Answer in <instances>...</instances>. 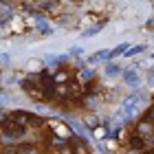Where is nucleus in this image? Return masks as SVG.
Segmentation results:
<instances>
[{
	"label": "nucleus",
	"mask_w": 154,
	"mask_h": 154,
	"mask_svg": "<svg viewBox=\"0 0 154 154\" xmlns=\"http://www.w3.org/2000/svg\"><path fill=\"white\" fill-rule=\"evenodd\" d=\"M16 154H40V150H38V145H33V143H22V145L16 148Z\"/></svg>",
	"instance_id": "1"
},
{
	"label": "nucleus",
	"mask_w": 154,
	"mask_h": 154,
	"mask_svg": "<svg viewBox=\"0 0 154 154\" xmlns=\"http://www.w3.org/2000/svg\"><path fill=\"white\" fill-rule=\"evenodd\" d=\"M130 143H132V148H134V150H143V148H145V141H143L141 134H134Z\"/></svg>",
	"instance_id": "2"
},
{
	"label": "nucleus",
	"mask_w": 154,
	"mask_h": 154,
	"mask_svg": "<svg viewBox=\"0 0 154 154\" xmlns=\"http://www.w3.org/2000/svg\"><path fill=\"white\" fill-rule=\"evenodd\" d=\"M101 26H103V22H99V24H95L93 29H88L86 33H84V38H93V35H97V33L101 31Z\"/></svg>",
	"instance_id": "3"
},
{
	"label": "nucleus",
	"mask_w": 154,
	"mask_h": 154,
	"mask_svg": "<svg viewBox=\"0 0 154 154\" xmlns=\"http://www.w3.org/2000/svg\"><path fill=\"white\" fill-rule=\"evenodd\" d=\"M125 48H128V44H121V46H117V48H112V51H108V57H117V55H121V53H125Z\"/></svg>",
	"instance_id": "4"
},
{
	"label": "nucleus",
	"mask_w": 154,
	"mask_h": 154,
	"mask_svg": "<svg viewBox=\"0 0 154 154\" xmlns=\"http://www.w3.org/2000/svg\"><path fill=\"white\" fill-rule=\"evenodd\" d=\"M26 119H29L31 125H35V128H40V125H42V119L35 117V115H31V112H26Z\"/></svg>",
	"instance_id": "5"
},
{
	"label": "nucleus",
	"mask_w": 154,
	"mask_h": 154,
	"mask_svg": "<svg viewBox=\"0 0 154 154\" xmlns=\"http://www.w3.org/2000/svg\"><path fill=\"white\" fill-rule=\"evenodd\" d=\"M141 51H145V46H143V44H139V46H132L130 51H125V55L130 57V55H137V53H141Z\"/></svg>",
	"instance_id": "6"
},
{
	"label": "nucleus",
	"mask_w": 154,
	"mask_h": 154,
	"mask_svg": "<svg viewBox=\"0 0 154 154\" xmlns=\"http://www.w3.org/2000/svg\"><path fill=\"white\" fill-rule=\"evenodd\" d=\"M106 73H108V75H119V66H115V64H110V66L106 68Z\"/></svg>",
	"instance_id": "7"
},
{
	"label": "nucleus",
	"mask_w": 154,
	"mask_h": 154,
	"mask_svg": "<svg viewBox=\"0 0 154 154\" xmlns=\"http://www.w3.org/2000/svg\"><path fill=\"white\" fill-rule=\"evenodd\" d=\"M139 130H141V132H148V134H150V132H152V123H141V125H139Z\"/></svg>",
	"instance_id": "8"
},
{
	"label": "nucleus",
	"mask_w": 154,
	"mask_h": 154,
	"mask_svg": "<svg viewBox=\"0 0 154 154\" xmlns=\"http://www.w3.org/2000/svg\"><path fill=\"white\" fill-rule=\"evenodd\" d=\"M125 79H128V82H132V84H137V82H139V77H137L134 73H125Z\"/></svg>",
	"instance_id": "9"
},
{
	"label": "nucleus",
	"mask_w": 154,
	"mask_h": 154,
	"mask_svg": "<svg viewBox=\"0 0 154 154\" xmlns=\"http://www.w3.org/2000/svg\"><path fill=\"white\" fill-rule=\"evenodd\" d=\"M145 119H150V123L154 125V108H150V110H148V115H145Z\"/></svg>",
	"instance_id": "10"
}]
</instances>
